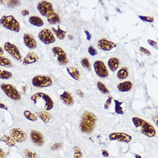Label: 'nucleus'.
Listing matches in <instances>:
<instances>
[{
	"mask_svg": "<svg viewBox=\"0 0 158 158\" xmlns=\"http://www.w3.org/2000/svg\"><path fill=\"white\" fill-rule=\"evenodd\" d=\"M132 121L136 128L143 134L150 137H154L156 135L154 127L146 121L137 117L132 118Z\"/></svg>",
	"mask_w": 158,
	"mask_h": 158,
	"instance_id": "f257e3e1",
	"label": "nucleus"
},
{
	"mask_svg": "<svg viewBox=\"0 0 158 158\" xmlns=\"http://www.w3.org/2000/svg\"><path fill=\"white\" fill-rule=\"evenodd\" d=\"M96 121L97 118L94 114L90 112H85L80 124L81 131L84 133H91L94 128Z\"/></svg>",
	"mask_w": 158,
	"mask_h": 158,
	"instance_id": "f03ea898",
	"label": "nucleus"
},
{
	"mask_svg": "<svg viewBox=\"0 0 158 158\" xmlns=\"http://www.w3.org/2000/svg\"><path fill=\"white\" fill-rule=\"evenodd\" d=\"M31 100L34 104L37 102L41 101L40 104L44 105V109L49 111L53 109L54 103L51 97L46 94L42 92H38L33 95L31 97Z\"/></svg>",
	"mask_w": 158,
	"mask_h": 158,
	"instance_id": "7ed1b4c3",
	"label": "nucleus"
},
{
	"mask_svg": "<svg viewBox=\"0 0 158 158\" xmlns=\"http://www.w3.org/2000/svg\"><path fill=\"white\" fill-rule=\"evenodd\" d=\"M0 24L3 27L15 32L20 31V25L13 15H4L0 19Z\"/></svg>",
	"mask_w": 158,
	"mask_h": 158,
	"instance_id": "20e7f679",
	"label": "nucleus"
},
{
	"mask_svg": "<svg viewBox=\"0 0 158 158\" xmlns=\"http://www.w3.org/2000/svg\"><path fill=\"white\" fill-rule=\"evenodd\" d=\"M32 85L38 88H45L50 87L53 84L52 79L49 77L37 75L32 80Z\"/></svg>",
	"mask_w": 158,
	"mask_h": 158,
	"instance_id": "39448f33",
	"label": "nucleus"
},
{
	"mask_svg": "<svg viewBox=\"0 0 158 158\" xmlns=\"http://www.w3.org/2000/svg\"><path fill=\"white\" fill-rule=\"evenodd\" d=\"M1 88L7 97L14 100H19L21 95L16 89L10 84L3 83L1 85Z\"/></svg>",
	"mask_w": 158,
	"mask_h": 158,
	"instance_id": "423d86ee",
	"label": "nucleus"
},
{
	"mask_svg": "<svg viewBox=\"0 0 158 158\" xmlns=\"http://www.w3.org/2000/svg\"><path fill=\"white\" fill-rule=\"evenodd\" d=\"M52 52L60 65H65L69 63L67 55L62 48L60 47H54L52 48Z\"/></svg>",
	"mask_w": 158,
	"mask_h": 158,
	"instance_id": "0eeeda50",
	"label": "nucleus"
},
{
	"mask_svg": "<svg viewBox=\"0 0 158 158\" xmlns=\"http://www.w3.org/2000/svg\"><path fill=\"white\" fill-rule=\"evenodd\" d=\"M37 8L39 12L44 16H47L54 13L53 6L47 1H41L38 3Z\"/></svg>",
	"mask_w": 158,
	"mask_h": 158,
	"instance_id": "6e6552de",
	"label": "nucleus"
},
{
	"mask_svg": "<svg viewBox=\"0 0 158 158\" xmlns=\"http://www.w3.org/2000/svg\"><path fill=\"white\" fill-rule=\"evenodd\" d=\"M38 38L41 42L46 45L54 43L56 41L55 37L51 30L44 29L41 30L38 35Z\"/></svg>",
	"mask_w": 158,
	"mask_h": 158,
	"instance_id": "1a4fd4ad",
	"label": "nucleus"
},
{
	"mask_svg": "<svg viewBox=\"0 0 158 158\" xmlns=\"http://www.w3.org/2000/svg\"><path fill=\"white\" fill-rule=\"evenodd\" d=\"M5 50L8 52L15 60L18 61H21L22 60L21 55L20 54L19 50L15 45L7 42L5 44L4 46Z\"/></svg>",
	"mask_w": 158,
	"mask_h": 158,
	"instance_id": "9d476101",
	"label": "nucleus"
},
{
	"mask_svg": "<svg viewBox=\"0 0 158 158\" xmlns=\"http://www.w3.org/2000/svg\"><path fill=\"white\" fill-rule=\"evenodd\" d=\"M95 72L101 77H106L109 75L107 69L104 63L101 60H97L94 64Z\"/></svg>",
	"mask_w": 158,
	"mask_h": 158,
	"instance_id": "9b49d317",
	"label": "nucleus"
},
{
	"mask_svg": "<svg viewBox=\"0 0 158 158\" xmlns=\"http://www.w3.org/2000/svg\"><path fill=\"white\" fill-rule=\"evenodd\" d=\"M10 133L11 137L17 143H23L27 138L26 133L20 128H13L11 130Z\"/></svg>",
	"mask_w": 158,
	"mask_h": 158,
	"instance_id": "f8f14e48",
	"label": "nucleus"
},
{
	"mask_svg": "<svg viewBox=\"0 0 158 158\" xmlns=\"http://www.w3.org/2000/svg\"><path fill=\"white\" fill-rule=\"evenodd\" d=\"M109 139L111 141L116 140L123 143H129L132 138L130 135L123 132H114L109 136Z\"/></svg>",
	"mask_w": 158,
	"mask_h": 158,
	"instance_id": "ddd939ff",
	"label": "nucleus"
},
{
	"mask_svg": "<svg viewBox=\"0 0 158 158\" xmlns=\"http://www.w3.org/2000/svg\"><path fill=\"white\" fill-rule=\"evenodd\" d=\"M98 48L101 50L104 51H109L113 48L117 47L114 42H110L105 39H102L99 40L97 42Z\"/></svg>",
	"mask_w": 158,
	"mask_h": 158,
	"instance_id": "4468645a",
	"label": "nucleus"
},
{
	"mask_svg": "<svg viewBox=\"0 0 158 158\" xmlns=\"http://www.w3.org/2000/svg\"><path fill=\"white\" fill-rule=\"evenodd\" d=\"M30 136L31 140L36 145L41 146L44 144V138L43 135L40 132L33 130L31 131Z\"/></svg>",
	"mask_w": 158,
	"mask_h": 158,
	"instance_id": "2eb2a0df",
	"label": "nucleus"
},
{
	"mask_svg": "<svg viewBox=\"0 0 158 158\" xmlns=\"http://www.w3.org/2000/svg\"><path fill=\"white\" fill-rule=\"evenodd\" d=\"M23 41L25 46L30 49H35L37 47L36 41H35V39L29 34H24Z\"/></svg>",
	"mask_w": 158,
	"mask_h": 158,
	"instance_id": "dca6fc26",
	"label": "nucleus"
},
{
	"mask_svg": "<svg viewBox=\"0 0 158 158\" xmlns=\"http://www.w3.org/2000/svg\"><path fill=\"white\" fill-rule=\"evenodd\" d=\"M39 57L35 52H30L24 58L23 64L24 65H30L38 61Z\"/></svg>",
	"mask_w": 158,
	"mask_h": 158,
	"instance_id": "f3484780",
	"label": "nucleus"
},
{
	"mask_svg": "<svg viewBox=\"0 0 158 158\" xmlns=\"http://www.w3.org/2000/svg\"><path fill=\"white\" fill-rule=\"evenodd\" d=\"M68 73L74 80L79 81L81 78V73L77 68L73 66L67 67L66 68Z\"/></svg>",
	"mask_w": 158,
	"mask_h": 158,
	"instance_id": "a211bd4d",
	"label": "nucleus"
},
{
	"mask_svg": "<svg viewBox=\"0 0 158 158\" xmlns=\"http://www.w3.org/2000/svg\"><path fill=\"white\" fill-rule=\"evenodd\" d=\"M60 97L63 102L69 106H71L73 104L74 101L71 94L67 91H65L60 95Z\"/></svg>",
	"mask_w": 158,
	"mask_h": 158,
	"instance_id": "6ab92c4d",
	"label": "nucleus"
},
{
	"mask_svg": "<svg viewBox=\"0 0 158 158\" xmlns=\"http://www.w3.org/2000/svg\"><path fill=\"white\" fill-rule=\"evenodd\" d=\"M132 87V82L128 81L119 83L117 86L118 90L122 92H128L131 89Z\"/></svg>",
	"mask_w": 158,
	"mask_h": 158,
	"instance_id": "aec40b11",
	"label": "nucleus"
},
{
	"mask_svg": "<svg viewBox=\"0 0 158 158\" xmlns=\"http://www.w3.org/2000/svg\"><path fill=\"white\" fill-rule=\"evenodd\" d=\"M29 20L31 25L38 27H41L44 25V23L42 18L36 16L30 17Z\"/></svg>",
	"mask_w": 158,
	"mask_h": 158,
	"instance_id": "412c9836",
	"label": "nucleus"
},
{
	"mask_svg": "<svg viewBox=\"0 0 158 158\" xmlns=\"http://www.w3.org/2000/svg\"><path fill=\"white\" fill-rule=\"evenodd\" d=\"M119 62L116 58H111L109 59L108 62V66L111 71L114 72L118 67Z\"/></svg>",
	"mask_w": 158,
	"mask_h": 158,
	"instance_id": "4be33fe9",
	"label": "nucleus"
},
{
	"mask_svg": "<svg viewBox=\"0 0 158 158\" xmlns=\"http://www.w3.org/2000/svg\"><path fill=\"white\" fill-rule=\"evenodd\" d=\"M47 21L50 25H55L60 22V18L57 13H54L47 17Z\"/></svg>",
	"mask_w": 158,
	"mask_h": 158,
	"instance_id": "5701e85b",
	"label": "nucleus"
},
{
	"mask_svg": "<svg viewBox=\"0 0 158 158\" xmlns=\"http://www.w3.org/2000/svg\"><path fill=\"white\" fill-rule=\"evenodd\" d=\"M39 117L40 118L41 120L45 123H48L51 121V115L49 113L46 111H40L37 113Z\"/></svg>",
	"mask_w": 158,
	"mask_h": 158,
	"instance_id": "b1692460",
	"label": "nucleus"
},
{
	"mask_svg": "<svg viewBox=\"0 0 158 158\" xmlns=\"http://www.w3.org/2000/svg\"><path fill=\"white\" fill-rule=\"evenodd\" d=\"M1 142H4L8 146L10 147H14L15 144V141L10 136L4 135L2 136L0 139Z\"/></svg>",
	"mask_w": 158,
	"mask_h": 158,
	"instance_id": "393cba45",
	"label": "nucleus"
},
{
	"mask_svg": "<svg viewBox=\"0 0 158 158\" xmlns=\"http://www.w3.org/2000/svg\"><path fill=\"white\" fill-rule=\"evenodd\" d=\"M128 70L127 68L123 67L118 71L117 75L120 80L126 79L128 76Z\"/></svg>",
	"mask_w": 158,
	"mask_h": 158,
	"instance_id": "a878e982",
	"label": "nucleus"
},
{
	"mask_svg": "<svg viewBox=\"0 0 158 158\" xmlns=\"http://www.w3.org/2000/svg\"><path fill=\"white\" fill-rule=\"evenodd\" d=\"M52 31L55 34L57 38L60 40H63L65 38V34H66V31H64L61 29H60L59 26H58V29L56 30L53 27L52 28Z\"/></svg>",
	"mask_w": 158,
	"mask_h": 158,
	"instance_id": "bb28decb",
	"label": "nucleus"
},
{
	"mask_svg": "<svg viewBox=\"0 0 158 158\" xmlns=\"http://www.w3.org/2000/svg\"><path fill=\"white\" fill-rule=\"evenodd\" d=\"M23 114L25 117L29 121L34 122L37 120V116L30 110H25Z\"/></svg>",
	"mask_w": 158,
	"mask_h": 158,
	"instance_id": "cd10ccee",
	"label": "nucleus"
},
{
	"mask_svg": "<svg viewBox=\"0 0 158 158\" xmlns=\"http://www.w3.org/2000/svg\"><path fill=\"white\" fill-rule=\"evenodd\" d=\"M20 2L19 1H0V3L7 5L10 8H14L18 6L20 4Z\"/></svg>",
	"mask_w": 158,
	"mask_h": 158,
	"instance_id": "c85d7f7f",
	"label": "nucleus"
},
{
	"mask_svg": "<svg viewBox=\"0 0 158 158\" xmlns=\"http://www.w3.org/2000/svg\"><path fill=\"white\" fill-rule=\"evenodd\" d=\"M114 103H115V113L118 114L120 115H123L124 112L123 110V108L121 106L123 104V102H120L117 100H114Z\"/></svg>",
	"mask_w": 158,
	"mask_h": 158,
	"instance_id": "c756f323",
	"label": "nucleus"
},
{
	"mask_svg": "<svg viewBox=\"0 0 158 158\" xmlns=\"http://www.w3.org/2000/svg\"><path fill=\"white\" fill-rule=\"evenodd\" d=\"M12 62L8 58L0 56V65L5 67H10L12 66Z\"/></svg>",
	"mask_w": 158,
	"mask_h": 158,
	"instance_id": "7c9ffc66",
	"label": "nucleus"
},
{
	"mask_svg": "<svg viewBox=\"0 0 158 158\" xmlns=\"http://www.w3.org/2000/svg\"><path fill=\"white\" fill-rule=\"evenodd\" d=\"M12 73L10 72L0 69V78L3 80H8L12 77Z\"/></svg>",
	"mask_w": 158,
	"mask_h": 158,
	"instance_id": "2f4dec72",
	"label": "nucleus"
},
{
	"mask_svg": "<svg viewBox=\"0 0 158 158\" xmlns=\"http://www.w3.org/2000/svg\"><path fill=\"white\" fill-rule=\"evenodd\" d=\"M97 87L99 90L104 94H108L109 93V90L106 88L105 85L101 82H98L97 84Z\"/></svg>",
	"mask_w": 158,
	"mask_h": 158,
	"instance_id": "473e14b6",
	"label": "nucleus"
},
{
	"mask_svg": "<svg viewBox=\"0 0 158 158\" xmlns=\"http://www.w3.org/2000/svg\"><path fill=\"white\" fill-rule=\"evenodd\" d=\"M74 158H82L83 153H82L81 148L78 146H75L74 148Z\"/></svg>",
	"mask_w": 158,
	"mask_h": 158,
	"instance_id": "72a5a7b5",
	"label": "nucleus"
},
{
	"mask_svg": "<svg viewBox=\"0 0 158 158\" xmlns=\"http://www.w3.org/2000/svg\"><path fill=\"white\" fill-rule=\"evenodd\" d=\"M81 64L82 67L88 70H91V65L89 60L87 58H82L81 60Z\"/></svg>",
	"mask_w": 158,
	"mask_h": 158,
	"instance_id": "f704fd0d",
	"label": "nucleus"
},
{
	"mask_svg": "<svg viewBox=\"0 0 158 158\" xmlns=\"http://www.w3.org/2000/svg\"><path fill=\"white\" fill-rule=\"evenodd\" d=\"M24 154L27 158H36L37 154L35 152L31 151L29 149H26L24 150Z\"/></svg>",
	"mask_w": 158,
	"mask_h": 158,
	"instance_id": "c9c22d12",
	"label": "nucleus"
},
{
	"mask_svg": "<svg viewBox=\"0 0 158 158\" xmlns=\"http://www.w3.org/2000/svg\"><path fill=\"white\" fill-rule=\"evenodd\" d=\"M139 18L143 21L148 22L149 23H152L154 21V18L151 16H144L139 15Z\"/></svg>",
	"mask_w": 158,
	"mask_h": 158,
	"instance_id": "e433bc0d",
	"label": "nucleus"
},
{
	"mask_svg": "<svg viewBox=\"0 0 158 158\" xmlns=\"http://www.w3.org/2000/svg\"><path fill=\"white\" fill-rule=\"evenodd\" d=\"M88 52L89 54L92 56H95L97 54V51L95 49L93 46L91 45L88 48Z\"/></svg>",
	"mask_w": 158,
	"mask_h": 158,
	"instance_id": "4c0bfd02",
	"label": "nucleus"
},
{
	"mask_svg": "<svg viewBox=\"0 0 158 158\" xmlns=\"http://www.w3.org/2000/svg\"><path fill=\"white\" fill-rule=\"evenodd\" d=\"M113 97L111 96L109 97L108 98L105 104H104V109H109V107L110 106V104H111L112 100Z\"/></svg>",
	"mask_w": 158,
	"mask_h": 158,
	"instance_id": "58836bf2",
	"label": "nucleus"
},
{
	"mask_svg": "<svg viewBox=\"0 0 158 158\" xmlns=\"http://www.w3.org/2000/svg\"><path fill=\"white\" fill-rule=\"evenodd\" d=\"M62 144L60 143H56L51 147L52 150H56L59 149L62 147Z\"/></svg>",
	"mask_w": 158,
	"mask_h": 158,
	"instance_id": "ea45409f",
	"label": "nucleus"
},
{
	"mask_svg": "<svg viewBox=\"0 0 158 158\" xmlns=\"http://www.w3.org/2000/svg\"><path fill=\"white\" fill-rule=\"evenodd\" d=\"M139 51L142 52V53H144V54L147 55H151V53L150 51L148 50L146 48H144V47H140V48H139Z\"/></svg>",
	"mask_w": 158,
	"mask_h": 158,
	"instance_id": "a19ab883",
	"label": "nucleus"
},
{
	"mask_svg": "<svg viewBox=\"0 0 158 158\" xmlns=\"http://www.w3.org/2000/svg\"><path fill=\"white\" fill-rule=\"evenodd\" d=\"M148 42L150 45L153 46V47H154V46L156 45L157 44L156 42H155V41L152 40H148Z\"/></svg>",
	"mask_w": 158,
	"mask_h": 158,
	"instance_id": "79ce46f5",
	"label": "nucleus"
},
{
	"mask_svg": "<svg viewBox=\"0 0 158 158\" xmlns=\"http://www.w3.org/2000/svg\"><path fill=\"white\" fill-rule=\"evenodd\" d=\"M85 32L86 35V36H87V40H90L91 38H92V35H91V34L90 33L89 31L86 30V31H85Z\"/></svg>",
	"mask_w": 158,
	"mask_h": 158,
	"instance_id": "37998d69",
	"label": "nucleus"
},
{
	"mask_svg": "<svg viewBox=\"0 0 158 158\" xmlns=\"http://www.w3.org/2000/svg\"><path fill=\"white\" fill-rule=\"evenodd\" d=\"M29 14H30V12L27 10H24L21 12L22 15L24 16L28 15Z\"/></svg>",
	"mask_w": 158,
	"mask_h": 158,
	"instance_id": "c03bdc74",
	"label": "nucleus"
},
{
	"mask_svg": "<svg viewBox=\"0 0 158 158\" xmlns=\"http://www.w3.org/2000/svg\"><path fill=\"white\" fill-rule=\"evenodd\" d=\"M0 109H3L4 110H8V108L5 104L0 103Z\"/></svg>",
	"mask_w": 158,
	"mask_h": 158,
	"instance_id": "a18cd8bd",
	"label": "nucleus"
},
{
	"mask_svg": "<svg viewBox=\"0 0 158 158\" xmlns=\"http://www.w3.org/2000/svg\"><path fill=\"white\" fill-rule=\"evenodd\" d=\"M0 158H6V154L0 148Z\"/></svg>",
	"mask_w": 158,
	"mask_h": 158,
	"instance_id": "49530a36",
	"label": "nucleus"
},
{
	"mask_svg": "<svg viewBox=\"0 0 158 158\" xmlns=\"http://www.w3.org/2000/svg\"><path fill=\"white\" fill-rule=\"evenodd\" d=\"M102 155L104 157H108L109 156V153L106 150H103L102 152Z\"/></svg>",
	"mask_w": 158,
	"mask_h": 158,
	"instance_id": "de8ad7c7",
	"label": "nucleus"
},
{
	"mask_svg": "<svg viewBox=\"0 0 158 158\" xmlns=\"http://www.w3.org/2000/svg\"><path fill=\"white\" fill-rule=\"evenodd\" d=\"M77 94L80 97H82L84 95L83 92L80 89H78L76 91Z\"/></svg>",
	"mask_w": 158,
	"mask_h": 158,
	"instance_id": "09e8293b",
	"label": "nucleus"
},
{
	"mask_svg": "<svg viewBox=\"0 0 158 158\" xmlns=\"http://www.w3.org/2000/svg\"><path fill=\"white\" fill-rule=\"evenodd\" d=\"M3 53H4V52H3V49H2V47H0V55L3 54Z\"/></svg>",
	"mask_w": 158,
	"mask_h": 158,
	"instance_id": "8fccbe9b",
	"label": "nucleus"
},
{
	"mask_svg": "<svg viewBox=\"0 0 158 158\" xmlns=\"http://www.w3.org/2000/svg\"><path fill=\"white\" fill-rule=\"evenodd\" d=\"M135 158H142V157L140 156V155H137V154H136L135 155Z\"/></svg>",
	"mask_w": 158,
	"mask_h": 158,
	"instance_id": "3c124183",
	"label": "nucleus"
},
{
	"mask_svg": "<svg viewBox=\"0 0 158 158\" xmlns=\"http://www.w3.org/2000/svg\"></svg>",
	"mask_w": 158,
	"mask_h": 158,
	"instance_id": "603ef678",
	"label": "nucleus"
}]
</instances>
